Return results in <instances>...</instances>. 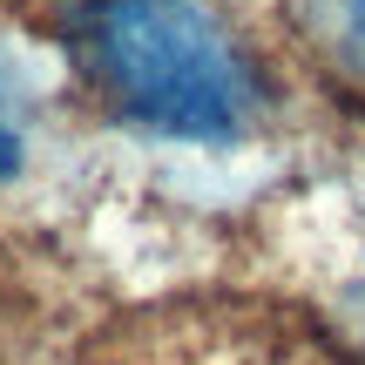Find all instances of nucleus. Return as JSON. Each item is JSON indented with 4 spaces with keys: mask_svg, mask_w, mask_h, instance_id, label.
<instances>
[{
    "mask_svg": "<svg viewBox=\"0 0 365 365\" xmlns=\"http://www.w3.org/2000/svg\"><path fill=\"white\" fill-rule=\"evenodd\" d=\"M61 48L95 102L170 143H244L271 75L210 0H61Z\"/></svg>",
    "mask_w": 365,
    "mask_h": 365,
    "instance_id": "obj_1",
    "label": "nucleus"
},
{
    "mask_svg": "<svg viewBox=\"0 0 365 365\" xmlns=\"http://www.w3.org/2000/svg\"><path fill=\"white\" fill-rule=\"evenodd\" d=\"M291 21L325 88L365 108V0H291Z\"/></svg>",
    "mask_w": 365,
    "mask_h": 365,
    "instance_id": "obj_2",
    "label": "nucleus"
},
{
    "mask_svg": "<svg viewBox=\"0 0 365 365\" xmlns=\"http://www.w3.org/2000/svg\"><path fill=\"white\" fill-rule=\"evenodd\" d=\"M27 156V122H21V88H14V68L0 61V182L21 170Z\"/></svg>",
    "mask_w": 365,
    "mask_h": 365,
    "instance_id": "obj_3",
    "label": "nucleus"
}]
</instances>
